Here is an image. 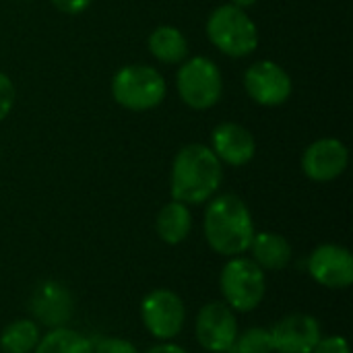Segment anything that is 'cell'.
Returning a JSON list of instances; mask_svg holds the SVG:
<instances>
[{"mask_svg": "<svg viewBox=\"0 0 353 353\" xmlns=\"http://www.w3.org/2000/svg\"><path fill=\"white\" fill-rule=\"evenodd\" d=\"M205 240L221 256H240L250 248L254 238V221L250 209L236 194L213 199L203 219Z\"/></svg>", "mask_w": 353, "mask_h": 353, "instance_id": "cell-1", "label": "cell"}, {"mask_svg": "<svg viewBox=\"0 0 353 353\" xmlns=\"http://www.w3.org/2000/svg\"><path fill=\"white\" fill-rule=\"evenodd\" d=\"M221 178V161L213 149L199 143L186 145L178 151L172 165V199L184 205H201L217 192Z\"/></svg>", "mask_w": 353, "mask_h": 353, "instance_id": "cell-2", "label": "cell"}, {"mask_svg": "<svg viewBox=\"0 0 353 353\" xmlns=\"http://www.w3.org/2000/svg\"><path fill=\"white\" fill-rule=\"evenodd\" d=\"M219 288L223 302L234 312L246 314L261 306L267 292V277L252 259L232 256L221 269Z\"/></svg>", "mask_w": 353, "mask_h": 353, "instance_id": "cell-3", "label": "cell"}, {"mask_svg": "<svg viewBox=\"0 0 353 353\" xmlns=\"http://www.w3.org/2000/svg\"><path fill=\"white\" fill-rule=\"evenodd\" d=\"M207 35L211 43L228 56L242 58L256 50L259 31L252 19L234 4L215 8L207 21Z\"/></svg>", "mask_w": 353, "mask_h": 353, "instance_id": "cell-4", "label": "cell"}, {"mask_svg": "<svg viewBox=\"0 0 353 353\" xmlns=\"http://www.w3.org/2000/svg\"><path fill=\"white\" fill-rule=\"evenodd\" d=\"M112 95L116 103L126 110H153L165 97V81L147 64H130L116 72L112 81Z\"/></svg>", "mask_w": 353, "mask_h": 353, "instance_id": "cell-5", "label": "cell"}, {"mask_svg": "<svg viewBox=\"0 0 353 353\" xmlns=\"http://www.w3.org/2000/svg\"><path fill=\"white\" fill-rule=\"evenodd\" d=\"M178 93L194 110H207L221 97V72L213 60L196 56L178 70Z\"/></svg>", "mask_w": 353, "mask_h": 353, "instance_id": "cell-6", "label": "cell"}, {"mask_svg": "<svg viewBox=\"0 0 353 353\" xmlns=\"http://www.w3.org/2000/svg\"><path fill=\"white\" fill-rule=\"evenodd\" d=\"M141 319L145 329L159 341H170L180 335L186 323V308L172 290H153L141 302Z\"/></svg>", "mask_w": 353, "mask_h": 353, "instance_id": "cell-7", "label": "cell"}, {"mask_svg": "<svg viewBox=\"0 0 353 353\" xmlns=\"http://www.w3.org/2000/svg\"><path fill=\"white\" fill-rule=\"evenodd\" d=\"M196 341L211 353H228L238 337V321L225 302L205 304L194 323Z\"/></svg>", "mask_w": 353, "mask_h": 353, "instance_id": "cell-8", "label": "cell"}, {"mask_svg": "<svg viewBox=\"0 0 353 353\" xmlns=\"http://www.w3.org/2000/svg\"><path fill=\"white\" fill-rule=\"evenodd\" d=\"M310 277L329 290H345L353 283L352 252L339 244H321L308 256Z\"/></svg>", "mask_w": 353, "mask_h": 353, "instance_id": "cell-9", "label": "cell"}, {"mask_svg": "<svg viewBox=\"0 0 353 353\" xmlns=\"http://www.w3.org/2000/svg\"><path fill=\"white\" fill-rule=\"evenodd\" d=\"M244 87L261 105H279L292 95L290 74L271 60L254 62L244 74Z\"/></svg>", "mask_w": 353, "mask_h": 353, "instance_id": "cell-10", "label": "cell"}, {"mask_svg": "<svg viewBox=\"0 0 353 353\" xmlns=\"http://www.w3.org/2000/svg\"><path fill=\"white\" fill-rule=\"evenodd\" d=\"M271 333V345L277 353H312L323 337L319 321L310 314H290L275 323Z\"/></svg>", "mask_w": 353, "mask_h": 353, "instance_id": "cell-11", "label": "cell"}, {"mask_svg": "<svg viewBox=\"0 0 353 353\" xmlns=\"http://www.w3.org/2000/svg\"><path fill=\"white\" fill-rule=\"evenodd\" d=\"M29 306L35 323L48 329H58V327H66V323L72 319L74 298L68 292V288L62 285L60 281H46L37 285Z\"/></svg>", "mask_w": 353, "mask_h": 353, "instance_id": "cell-12", "label": "cell"}, {"mask_svg": "<svg viewBox=\"0 0 353 353\" xmlns=\"http://www.w3.org/2000/svg\"><path fill=\"white\" fill-rule=\"evenodd\" d=\"M350 161L347 147L337 139L314 141L302 157L304 174L314 182H331L339 178Z\"/></svg>", "mask_w": 353, "mask_h": 353, "instance_id": "cell-13", "label": "cell"}, {"mask_svg": "<svg viewBox=\"0 0 353 353\" xmlns=\"http://www.w3.org/2000/svg\"><path fill=\"white\" fill-rule=\"evenodd\" d=\"M213 153L217 155L219 161L228 165H246L256 151L254 137L250 134L248 128L236 122H223L213 130Z\"/></svg>", "mask_w": 353, "mask_h": 353, "instance_id": "cell-14", "label": "cell"}, {"mask_svg": "<svg viewBox=\"0 0 353 353\" xmlns=\"http://www.w3.org/2000/svg\"><path fill=\"white\" fill-rule=\"evenodd\" d=\"M248 250L252 252V261L263 271H281L292 261L290 242L281 234H273V232L254 234Z\"/></svg>", "mask_w": 353, "mask_h": 353, "instance_id": "cell-15", "label": "cell"}, {"mask_svg": "<svg viewBox=\"0 0 353 353\" xmlns=\"http://www.w3.org/2000/svg\"><path fill=\"white\" fill-rule=\"evenodd\" d=\"M155 230H157V236L165 244H170V246L182 244L192 230V215L188 211V205H184L180 201H172V203L163 205L161 211L157 213Z\"/></svg>", "mask_w": 353, "mask_h": 353, "instance_id": "cell-16", "label": "cell"}, {"mask_svg": "<svg viewBox=\"0 0 353 353\" xmlns=\"http://www.w3.org/2000/svg\"><path fill=\"white\" fill-rule=\"evenodd\" d=\"M149 50L151 54L165 62V64H178L188 56V43L180 29L161 25L149 35Z\"/></svg>", "mask_w": 353, "mask_h": 353, "instance_id": "cell-17", "label": "cell"}, {"mask_svg": "<svg viewBox=\"0 0 353 353\" xmlns=\"http://www.w3.org/2000/svg\"><path fill=\"white\" fill-rule=\"evenodd\" d=\"M33 353H93V341L74 329L58 327L39 339Z\"/></svg>", "mask_w": 353, "mask_h": 353, "instance_id": "cell-18", "label": "cell"}, {"mask_svg": "<svg viewBox=\"0 0 353 353\" xmlns=\"http://www.w3.org/2000/svg\"><path fill=\"white\" fill-rule=\"evenodd\" d=\"M39 339V325L31 319H19L2 331L0 347L4 353H33Z\"/></svg>", "mask_w": 353, "mask_h": 353, "instance_id": "cell-19", "label": "cell"}, {"mask_svg": "<svg viewBox=\"0 0 353 353\" xmlns=\"http://www.w3.org/2000/svg\"><path fill=\"white\" fill-rule=\"evenodd\" d=\"M228 353H273L269 329L252 327L244 333H238L234 345Z\"/></svg>", "mask_w": 353, "mask_h": 353, "instance_id": "cell-20", "label": "cell"}, {"mask_svg": "<svg viewBox=\"0 0 353 353\" xmlns=\"http://www.w3.org/2000/svg\"><path fill=\"white\" fill-rule=\"evenodd\" d=\"M93 353H139V350L120 337H97L93 343Z\"/></svg>", "mask_w": 353, "mask_h": 353, "instance_id": "cell-21", "label": "cell"}, {"mask_svg": "<svg viewBox=\"0 0 353 353\" xmlns=\"http://www.w3.org/2000/svg\"><path fill=\"white\" fill-rule=\"evenodd\" d=\"M12 103H14L12 81L4 72H0V120H4L8 116V112L12 110Z\"/></svg>", "mask_w": 353, "mask_h": 353, "instance_id": "cell-22", "label": "cell"}, {"mask_svg": "<svg viewBox=\"0 0 353 353\" xmlns=\"http://www.w3.org/2000/svg\"><path fill=\"white\" fill-rule=\"evenodd\" d=\"M312 353H352L350 352V343L345 337L341 335H331V337H321V341L316 343V347Z\"/></svg>", "mask_w": 353, "mask_h": 353, "instance_id": "cell-23", "label": "cell"}, {"mask_svg": "<svg viewBox=\"0 0 353 353\" xmlns=\"http://www.w3.org/2000/svg\"><path fill=\"white\" fill-rule=\"evenodd\" d=\"M52 4L66 14H81L91 4V0H52Z\"/></svg>", "mask_w": 353, "mask_h": 353, "instance_id": "cell-24", "label": "cell"}, {"mask_svg": "<svg viewBox=\"0 0 353 353\" xmlns=\"http://www.w3.org/2000/svg\"><path fill=\"white\" fill-rule=\"evenodd\" d=\"M145 353H188L184 347L176 345V343H170V341H161L153 347H149Z\"/></svg>", "mask_w": 353, "mask_h": 353, "instance_id": "cell-25", "label": "cell"}, {"mask_svg": "<svg viewBox=\"0 0 353 353\" xmlns=\"http://www.w3.org/2000/svg\"><path fill=\"white\" fill-rule=\"evenodd\" d=\"M256 0H232V4L234 6H238V8H248V6H252Z\"/></svg>", "mask_w": 353, "mask_h": 353, "instance_id": "cell-26", "label": "cell"}]
</instances>
